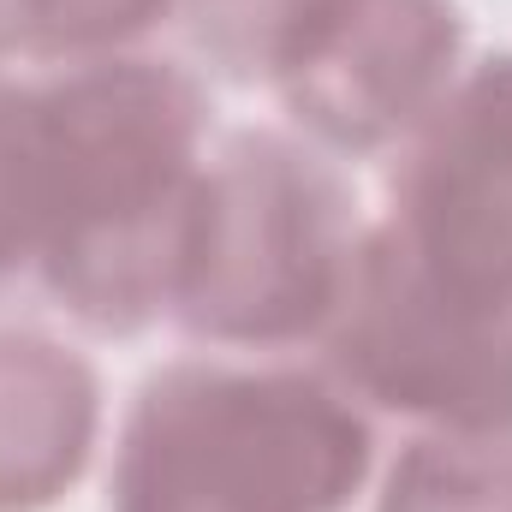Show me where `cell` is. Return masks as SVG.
<instances>
[{
  "mask_svg": "<svg viewBox=\"0 0 512 512\" xmlns=\"http://www.w3.org/2000/svg\"><path fill=\"white\" fill-rule=\"evenodd\" d=\"M203 126V84L167 60L0 78V292H36L96 334L173 316Z\"/></svg>",
  "mask_w": 512,
  "mask_h": 512,
  "instance_id": "cell-1",
  "label": "cell"
},
{
  "mask_svg": "<svg viewBox=\"0 0 512 512\" xmlns=\"http://www.w3.org/2000/svg\"><path fill=\"white\" fill-rule=\"evenodd\" d=\"M370 465V417L334 376L191 358L137 393L114 512H346Z\"/></svg>",
  "mask_w": 512,
  "mask_h": 512,
  "instance_id": "cell-2",
  "label": "cell"
},
{
  "mask_svg": "<svg viewBox=\"0 0 512 512\" xmlns=\"http://www.w3.org/2000/svg\"><path fill=\"white\" fill-rule=\"evenodd\" d=\"M358 239L352 191L310 143L239 131L203 161L173 322L239 352L322 340Z\"/></svg>",
  "mask_w": 512,
  "mask_h": 512,
  "instance_id": "cell-3",
  "label": "cell"
},
{
  "mask_svg": "<svg viewBox=\"0 0 512 512\" xmlns=\"http://www.w3.org/2000/svg\"><path fill=\"white\" fill-rule=\"evenodd\" d=\"M322 346L358 405L429 429H512V304L453 292L387 221L358 239Z\"/></svg>",
  "mask_w": 512,
  "mask_h": 512,
  "instance_id": "cell-4",
  "label": "cell"
},
{
  "mask_svg": "<svg viewBox=\"0 0 512 512\" xmlns=\"http://www.w3.org/2000/svg\"><path fill=\"white\" fill-rule=\"evenodd\" d=\"M459 48L453 0H322L274 90L322 149L382 155L447 102Z\"/></svg>",
  "mask_w": 512,
  "mask_h": 512,
  "instance_id": "cell-5",
  "label": "cell"
},
{
  "mask_svg": "<svg viewBox=\"0 0 512 512\" xmlns=\"http://www.w3.org/2000/svg\"><path fill=\"white\" fill-rule=\"evenodd\" d=\"M387 233L453 292L512 304V54L471 66L405 143Z\"/></svg>",
  "mask_w": 512,
  "mask_h": 512,
  "instance_id": "cell-6",
  "label": "cell"
},
{
  "mask_svg": "<svg viewBox=\"0 0 512 512\" xmlns=\"http://www.w3.org/2000/svg\"><path fill=\"white\" fill-rule=\"evenodd\" d=\"M102 423L96 370L24 328H0V512L54 507L90 465Z\"/></svg>",
  "mask_w": 512,
  "mask_h": 512,
  "instance_id": "cell-7",
  "label": "cell"
},
{
  "mask_svg": "<svg viewBox=\"0 0 512 512\" xmlns=\"http://www.w3.org/2000/svg\"><path fill=\"white\" fill-rule=\"evenodd\" d=\"M376 512H512V429H429L387 471Z\"/></svg>",
  "mask_w": 512,
  "mask_h": 512,
  "instance_id": "cell-8",
  "label": "cell"
},
{
  "mask_svg": "<svg viewBox=\"0 0 512 512\" xmlns=\"http://www.w3.org/2000/svg\"><path fill=\"white\" fill-rule=\"evenodd\" d=\"M316 6L322 0H173V18L209 72L233 84H274Z\"/></svg>",
  "mask_w": 512,
  "mask_h": 512,
  "instance_id": "cell-9",
  "label": "cell"
}]
</instances>
